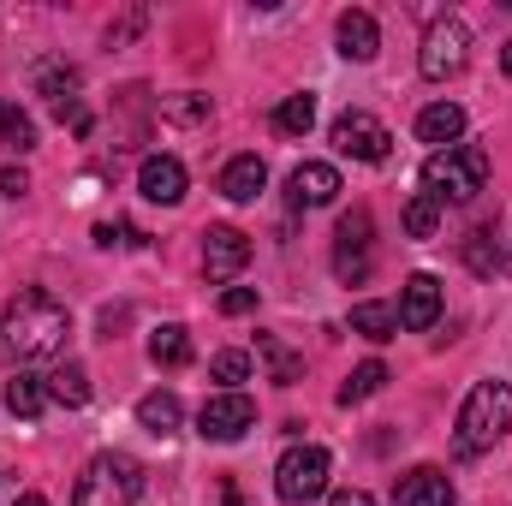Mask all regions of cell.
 <instances>
[{
    "label": "cell",
    "instance_id": "cell-1",
    "mask_svg": "<svg viewBox=\"0 0 512 506\" xmlns=\"http://www.w3.org/2000/svg\"><path fill=\"white\" fill-rule=\"evenodd\" d=\"M66 334H72V316L54 292L42 286H24L18 298H6L0 310V352L18 358V364H42L54 352H66Z\"/></svg>",
    "mask_w": 512,
    "mask_h": 506
},
{
    "label": "cell",
    "instance_id": "cell-2",
    "mask_svg": "<svg viewBox=\"0 0 512 506\" xmlns=\"http://www.w3.org/2000/svg\"><path fill=\"white\" fill-rule=\"evenodd\" d=\"M483 185H489V149H477V143H453V149H435L423 161L429 203H471Z\"/></svg>",
    "mask_w": 512,
    "mask_h": 506
},
{
    "label": "cell",
    "instance_id": "cell-3",
    "mask_svg": "<svg viewBox=\"0 0 512 506\" xmlns=\"http://www.w3.org/2000/svg\"><path fill=\"white\" fill-rule=\"evenodd\" d=\"M501 435H512V387L507 381H477L459 405V453H483Z\"/></svg>",
    "mask_w": 512,
    "mask_h": 506
},
{
    "label": "cell",
    "instance_id": "cell-4",
    "mask_svg": "<svg viewBox=\"0 0 512 506\" xmlns=\"http://www.w3.org/2000/svg\"><path fill=\"white\" fill-rule=\"evenodd\" d=\"M143 495V465L131 453H96L72 489V506H137Z\"/></svg>",
    "mask_w": 512,
    "mask_h": 506
},
{
    "label": "cell",
    "instance_id": "cell-5",
    "mask_svg": "<svg viewBox=\"0 0 512 506\" xmlns=\"http://www.w3.org/2000/svg\"><path fill=\"white\" fill-rule=\"evenodd\" d=\"M465 60H471V30H465V18H435L429 30H423V54H417V72L429 78V84H441V78H459L465 72Z\"/></svg>",
    "mask_w": 512,
    "mask_h": 506
},
{
    "label": "cell",
    "instance_id": "cell-6",
    "mask_svg": "<svg viewBox=\"0 0 512 506\" xmlns=\"http://www.w3.org/2000/svg\"><path fill=\"white\" fill-rule=\"evenodd\" d=\"M328 471H334V459H328L322 447H286L280 465H274V495L286 506L316 501V495L328 489Z\"/></svg>",
    "mask_w": 512,
    "mask_h": 506
},
{
    "label": "cell",
    "instance_id": "cell-7",
    "mask_svg": "<svg viewBox=\"0 0 512 506\" xmlns=\"http://www.w3.org/2000/svg\"><path fill=\"white\" fill-rule=\"evenodd\" d=\"M334 143H340V155H352V161H387L393 131H387L376 114L352 108V114H340V120H334Z\"/></svg>",
    "mask_w": 512,
    "mask_h": 506
},
{
    "label": "cell",
    "instance_id": "cell-8",
    "mask_svg": "<svg viewBox=\"0 0 512 506\" xmlns=\"http://www.w3.org/2000/svg\"><path fill=\"white\" fill-rule=\"evenodd\" d=\"M251 423H256L251 393H215V399H203V411H197L203 441H239Z\"/></svg>",
    "mask_w": 512,
    "mask_h": 506
},
{
    "label": "cell",
    "instance_id": "cell-9",
    "mask_svg": "<svg viewBox=\"0 0 512 506\" xmlns=\"http://www.w3.org/2000/svg\"><path fill=\"white\" fill-rule=\"evenodd\" d=\"M286 197H292V209H328L340 197V173L328 161H298L286 179Z\"/></svg>",
    "mask_w": 512,
    "mask_h": 506
},
{
    "label": "cell",
    "instance_id": "cell-10",
    "mask_svg": "<svg viewBox=\"0 0 512 506\" xmlns=\"http://www.w3.org/2000/svg\"><path fill=\"white\" fill-rule=\"evenodd\" d=\"M435 322H441V280L435 274H411L405 292H399V328L429 334Z\"/></svg>",
    "mask_w": 512,
    "mask_h": 506
},
{
    "label": "cell",
    "instance_id": "cell-11",
    "mask_svg": "<svg viewBox=\"0 0 512 506\" xmlns=\"http://www.w3.org/2000/svg\"><path fill=\"white\" fill-rule=\"evenodd\" d=\"M245 262H251V239L239 227H209L203 233V274L209 280H233Z\"/></svg>",
    "mask_w": 512,
    "mask_h": 506
},
{
    "label": "cell",
    "instance_id": "cell-12",
    "mask_svg": "<svg viewBox=\"0 0 512 506\" xmlns=\"http://www.w3.org/2000/svg\"><path fill=\"white\" fill-rule=\"evenodd\" d=\"M393 506H453V483L441 465H417L393 483Z\"/></svg>",
    "mask_w": 512,
    "mask_h": 506
},
{
    "label": "cell",
    "instance_id": "cell-13",
    "mask_svg": "<svg viewBox=\"0 0 512 506\" xmlns=\"http://www.w3.org/2000/svg\"><path fill=\"white\" fill-rule=\"evenodd\" d=\"M137 191H143L149 203H161V209L185 203V161H173V155H149L143 173H137Z\"/></svg>",
    "mask_w": 512,
    "mask_h": 506
},
{
    "label": "cell",
    "instance_id": "cell-14",
    "mask_svg": "<svg viewBox=\"0 0 512 506\" xmlns=\"http://www.w3.org/2000/svg\"><path fill=\"white\" fill-rule=\"evenodd\" d=\"M334 36H340V54L346 60H376V48H382V30H376V18L364 12V6H352V12H340V24H334Z\"/></svg>",
    "mask_w": 512,
    "mask_h": 506
},
{
    "label": "cell",
    "instance_id": "cell-15",
    "mask_svg": "<svg viewBox=\"0 0 512 506\" xmlns=\"http://www.w3.org/2000/svg\"><path fill=\"white\" fill-rule=\"evenodd\" d=\"M262 185H268L262 155H233V161H227V173H221V197H233V203H256V197H262Z\"/></svg>",
    "mask_w": 512,
    "mask_h": 506
},
{
    "label": "cell",
    "instance_id": "cell-16",
    "mask_svg": "<svg viewBox=\"0 0 512 506\" xmlns=\"http://www.w3.org/2000/svg\"><path fill=\"white\" fill-rule=\"evenodd\" d=\"M459 131H465V108H459V102H435V108L417 114V137L435 143V149H453Z\"/></svg>",
    "mask_w": 512,
    "mask_h": 506
},
{
    "label": "cell",
    "instance_id": "cell-17",
    "mask_svg": "<svg viewBox=\"0 0 512 506\" xmlns=\"http://www.w3.org/2000/svg\"><path fill=\"white\" fill-rule=\"evenodd\" d=\"M137 423H143L149 435H161V441H167V435L185 423V405H179V393H167V387H161V393H143V399H137Z\"/></svg>",
    "mask_w": 512,
    "mask_h": 506
},
{
    "label": "cell",
    "instance_id": "cell-18",
    "mask_svg": "<svg viewBox=\"0 0 512 506\" xmlns=\"http://www.w3.org/2000/svg\"><path fill=\"white\" fill-rule=\"evenodd\" d=\"M149 364H161V370H179V364H191V334H185L179 322L155 328V334H149Z\"/></svg>",
    "mask_w": 512,
    "mask_h": 506
},
{
    "label": "cell",
    "instance_id": "cell-19",
    "mask_svg": "<svg viewBox=\"0 0 512 506\" xmlns=\"http://www.w3.org/2000/svg\"><path fill=\"white\" fill-rule=\"evenodd\" d=\"M352 334H364V340H393L399 334V310L393 304H352Z\"/></svg>",
    "mask_w": 512,
    "mask_h": 506
},
{
    "label": "cell",
    "instance_id": "cell-20",
    "mask_svg": "<svg viewBox=\"0 0 512 506\" xmlns=\"http://www.w3.org/2000/svg\"><path fill=\"white\" fill-rule=\"evenodd\" d=\"M387 387V364L382 358H370V364H358L352 376L340 381V405H364V399H376Z\"/></svg>",
    "mask_w": 512,
    "mask_h": 506
},
{
    "label": "cell",
    "instance_id": "cell-21",
    "mask_svg": "<svg viewBox=\"0 0 512 506\" xmlns=\"http://www.w3.org/2000/svg\"><path fill=\"white\" fill-rule=\"evenodd\" d=\"M48 399H60V405H90V370L84 364H60L54 376H48Z\"/></svg>",
    "mask_w": 512,
    "mask_h": 506
},
{
    "label": "cell",
    "instance_id": "cell-22",
    "mask_svg": "<svg viewBox=\"0 0 512 506\" xmlns=\"http://www.w3.org/2000/svg\"><path fill=\"white\" fill-rule=\"evenodd\" d=\"M0 149H18V155L36 149V126H30V114L18 102H0Z\"/></svg>",
    "mask_w": 512,
    "mask_h": 506
},
{
    "label": "cell",
    "instance_id": "cell-23",
    "mask_svg": "<svg viewBox=\"0 0 512 506\" xmlns=\"http://www.w3.org/2000/svg\"><path fill=\"white\" fill-rule=\"evenodd\" d=\"M501 251H507V245H501L495 227H477V233L465 239V262H471V274H495V268H501Z\"/></svg>",
    "mask_w": 512,
    "mask_h": 506
},
{
    "label": "cell",
    "instance_id": "cell-24",
    "mask_svg": "<svg viewBox=\"0 0 512 506\" xmlns=\"http://www.w3.org/2000/svg\"><path fill=\"white\" fill-rule=\"evenodd\" d=\"M256 352L268 358V376L280 381V387H292V381L304 376V358H298V352H286V346H280L274 334H262V340H256Z\"/></svg>",
    "mask_w": 512,
    "mask_h": 506
},
{
    "label": "cell",
    "instance_id": "cell-25",
    "mask_svg": "<svg viewBox=\"0 0 512 506\" xmlns=\"http://www.w3.org/2000/svg\"><path fill=\"white\" fill-rule=\"evenodd\" d=\"M42 405H48V387H42L36 376H12L6 381V411H12V417H36Z\"/></svg>",
    "mask_w": 512,
    "mask_h": 506
},
{
    "label": "cell",
    "instance_id": "cell-26",
    "mask_svg": "<svg viewBox=\"0 0 512 506\" xmlns=\"http://www.w3.org/2000/svg\"><path fill=\"white\" fill-rule=\"evenodd\" d=\"M274 126L286 131V137H304V131L316 126V96H286L274 108Z\"/></svg>",
    "mask_w": 512,
    "mask_h": 506
},
{
    "label": "cell",
    "instance_id": "cell-27",
    "mask_svg": "<svg viewBox=\"0 0 512 506\" xmlns=\"http://www.w3.org/2000/svg\"><path fill=\"white\" fill-rule=\"evenodd\" d=\"M209 114H215L209 96H167L161 102V120L167 126H209Z\"/></svg>",
    "mask_w": 512,
    "mask_h": 506
},
{
    "label": "cell",
    "instance_id": "cell-28",
    "mask_svg": "<svg viewBox=\"0 0 512 506\" xmlns=\"http://www.w3.org/2000/svg\"><path fill=\"white\" fill-rule=\"evenodd\" d=\"M435 227H441V203H429V197L417 191V197L405 203V233H411V239H435Z\"/></svg>",
    "mask_w": 512,
    "mask_h": 506
},
{
    "label": "cell",
    "instance_id": "cell-29",
    "mask_svg": "<svg viewBox=\"0 0 512 506\" xmlns=\"http://www.w3.org/2000/svg\"><path fill=\"white\" fill-rule=\"evenodd\" d=\"M209 376L221 381V393H239V381H251V352H215Z\"/></svg>",
    "mask_w": 512,
    "mask_h": 506
},
{
    "label": "cell",
    "instance_id": "cell-30",
    "mask_svg": "<svg viewBox=\"0 0 512 506\" xmlns=\"http://www.w3.org/2000/svg\"><path fill=\"white\" fill-rule=\"evenodd\" d=\"M340 251H364L370 256V209H352L340 221Z\"/></svg>",
    "mask_w": 512,
    "mask_h": 506
},
{
    "label": "cell",
    "instance_id": "cell-31",
    "mask_svg": "<svg viewBox=\"0 0 512 506\" xmlns=\"http://www.w3.org/2000/svg\"><path fill=\"white\" fill-rule=\"evenodd\" d=\"M137 239H143V233L126 227V221H102V227H96V245H108V251H114V245H137Z\"/></svg>",
    "mask_w": 512,
    "mask_h": 506
},
{
    "label": "cell",
    "instance_id": "cell-32",
    "mask_svg": "<svg viewBox=\"0 0 512 506\" xmlns=\"http://www.w3.org/2000/svg\"><path fill=\"white\" fill-rule=\"evenodd\" d=\"M256 310V286H233V292H221V316H251Z\"/></svg>",
    "mask_w": 512,
    "mask_h": 506
},
{
    "label": "cell",
    "instance_id": "cell-33",
    "mask_svg": "<svg viewBox=\"0 0 512 506\" xmlns=\"http://www.w3.org/2000/svg\"><path fill=\"white\" fill-rule=\"evenodd\" d=\"M334 274H340V280H364V274H370V256L364 251H334Z\"/></svg>",
    "mask_w": 512,
    "mask_h": 506
},
{
    "label": "cell",
    "instance_id": "cell-34",
    "mask_svg": "<svg viewBox=\"0 0 512 506\" xmlns=\"http://www.w3.org/2000/svg\"><path fill=\"white\" fill-rule=\"evenodd\" d=\"M0 191H6V197H24V191H30L24 167H0Z\"/></svg>",
    "mask_w": 512,
    "mask_h": 506
},
{
    "label": "cell",
    "instance_id": "cell-35",
    "mask_svg": "<svg viewBox=\"0 0 512 506\" xmlns=\"http://www.w3.org/2000/svg\"><path fill=\"white\" fill-rule=\"evenodd\" d=\"M328 506H376V501H370L364 489H340V495H334V501H328Z\"/></svg>",
    "mask_w": 512,
    "mask_h": 506
},
{
    "label": "cell",
    "instance_id": "cell-36",
    "mask_svg": "<svg viewBox=\"0 0 512 506\" xmlns=\"http://www.w3.org/2000/svg\"><path fill=\"white\" fill-rule=\"evenodd\" d=\"M12 506H48V501H42V495H18Z\"/></svg>",
    "mask_w": 512,
    "mask_h": 506
},
{
    "label": "cell",
    "instance_id": "cell-37",
    "mask_svg": "<svg viewBox=\"0 0 512 506\" xmlns=\"http://www.w3.org/2000/svg\"><path fill=\"white\" fill-rule=\"evenodd\" d=\"M501 66H507V78H512V42H507V48H501Z\"/></svg>",
    "mask_w": 512,
    "mask_h": 506
},
{
    "label": "cell",
    "instance_id": "cell-38",
    "mask_svg": "<svg viewBox=\"0 0 512 506\" xmlns=\"http://www.w3.org/2000/svg\"><path fill=\"white\" fill-rule=\"evenodd\" d=\"M501 268H507V274H512V245H507V251H501Z\"/></svg>",
    "mask_w": 512,
    "mask_h": 506
}]
</instances>
